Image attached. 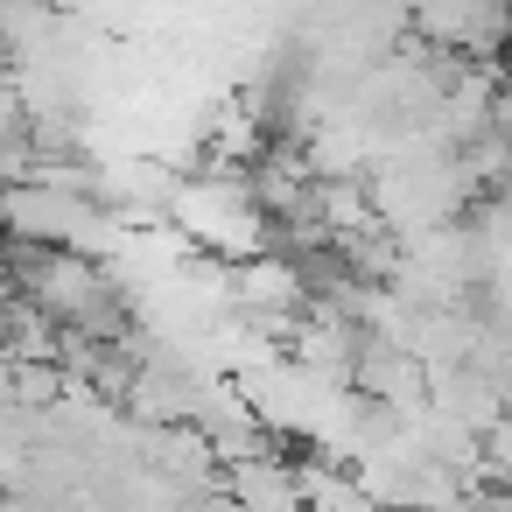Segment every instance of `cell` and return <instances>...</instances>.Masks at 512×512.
<instances>
[{
    "label": "cell",
    "mask_w": 512,
    "mask_h": 512,
    "mask_svg": "<svg viewBox=\"0 0 512 512\" xmlns=\"http://www.w3.org/2000/svg\"><path fill=\"white\" fill-rule=\"evenodd\" d=\"M169 218L204 246V253H218L225 267H246V260H267L274 253V218L260 211V197H253V176H190L183 190H176V204H169Z\"/></svg>",
    "instance_id": "obj_1"
},
{
    "label": "cell",
    "mask_w": 512,
    "mask_h": 512,
    "mask_svg": "<svg viewBox=\"0 0 512 512\" xmlns=\"http://www.w3.org/2000/svg\"><path fill=\"white\" fill-rule=\"evenodd\" d=\"M414 36L449 43V57H463V64H491V50L512 43V15H498V8H435V15H414Z\"/></svg>",
    "instance_id": "obj_2"
}]
</instances>
